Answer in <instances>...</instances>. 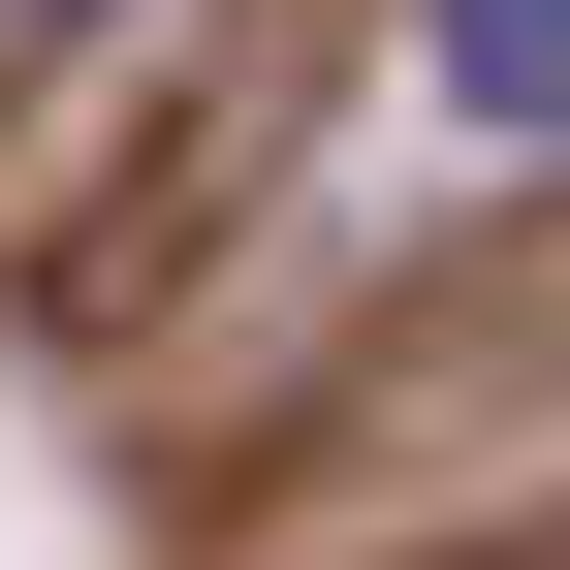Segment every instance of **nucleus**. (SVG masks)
I'll list each match as a JSON object with an SVG mask.
<instances>
[{
  "instance_id": "nucleus-1",
  "label": "nucleus",
  "mask_w": 570,
  "mask_h": 570,
  "mask_svg": "<svg viewBox=\"0 0 570 570\" xmlns=\"http://www.w3.org/2000/svg\"><path fill=\"white\" fill-rule=\"evenodd\" d=\"M412 63H444V127H570V0H412Z\"/></svg>"
}]
</instances>
